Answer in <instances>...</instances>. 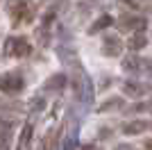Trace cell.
I'll use <instances>...</instances> for the list:
<instances>
[{"label": "cell", "instance_id": "obj_6", "mask_svg": "<svg viewBox=\"0 0 152 150\" xmlns=\"http://www.w3.org/2000/svg\"><path fill=\"white\" fill-rule=\"evenodd\" d=\"M64 87H66V75L59 73V75H52L50 80L45 82V87H43V89H45V91H61Z\"/></svg>", "mask_w": 152, "mask_h": 150}, {"label": "cell", "instance_id": "obj_14", "mask_svg": "<svg viewBox=\"0 0 152 150\" xmlns=\"http://www.w3.org/2000/svg\"><path fill=\"white\" fill-rule=\"evenodd\" d=\"M145 148H152V139H148V141H145Z\"/></svg>", "mask_w": 152, "mask_h": 150}, {"label": "cell", "instance_id": "obj_2", "mask_svg": "<svg viewBox=\"0 0 152 150\" xmlns=\"http://www.w3.org/2000/svg\"><path fill=\"white\" fill-rule=\"evenodd\" d=\"M32 52V46L25 37H9L5 41V55L7 57H27Z\"/></svg>", "mask_w": 152, "mask_h": 150}, {"label": "cell", "instance_id": "obj_13", "mask_svg": "<svg viewBox=\"0 0 152 150\" xmlns=\"http://www.w3.org/2000/svg\"><path fill=\"white\" fill-rule=\"evenodd\" d=\"M32 109H43V100H41V98H37L34 102H32Z\"/></svg>", "mask_w": 152, "mask_h": 150}, {"label": "cell", "instance_id": "obj_1", "mask_svg": "<svg viewBox=\"0 0 152 150\" xmlns=\"http://www.w3.org/2000/svg\"><path fill=\"white\" fill-rule=\"evenodd\" d=\"M9 16L14 25H27L37 16V7L32 0H9Z\"/></svg>", "mask_w": 152, "mask_h": 150}, {"label": "cell", "instance_id": "obj_11", "mask_svg": "<svg viewBox=\"0 0 152 150\" xmlns=\"http://www.w3.org/2000/svg\"><path fill=\"white\" fill-rule=\"evenodd\" d=\"M123 68H125V71H136V68H141V59H136V57H127L125 62H123Z\"/></svg>", "mask_w": 152, "mask_h": 150}, {"label": "cell", "instance_id": "obj_7", "mask_svg": "<svg viewBox=\"0 0 152 150\" xmlns=\"http://www.w3.org/2000/svg\"><path fill=\"white\" fill-rule=\"evenodd\" d=\"M148 127H150L148 121H134V123L123 125V132H125V134H139V132H145Z\"/></svg>", "mask_w": 152, "mask_h": 150}, {"label": "cell", "instance_id": "obj_12", "mask_svg": "<svg viewBox=\"0 0 152 150\" xmlns=\"http://www.w3.org/2000/svg\"><path fill=\"white\" fill-rule=\"evenodd\" d=\"M143 46H145V37H143V34H136V37L129 41V48L132 50H141Z\"/></svg>", "mask_w": 152, "mask_h": 150}, {"label": "cell", "instance_id": "obj_10", "mask_svg": "<svg viewBox=\"0 0 152 150\" xmlns=\"http://www.w3.org/2000/svg\"><path fill=\"white\" fill-rule=\"evenodd\" d=\"M30 139H32V125L27 123L25 127H23V137H20V148H27V146H30Z\"/></svg>", "mask_w": 152, "mask_h": 150}, {"label": "cell", "instance_id": "obj_4", "mask_svg": "<svg viewBox=\"0 0 152 150\" xmlns=\"http://www.w3.org/2000/svg\"><path fill=\"white\" fill-rule=\"evenodd\" d=\"M123 50V41L121 37H107L104 41H102V55L107 57H118Z\"/></svg>", "mask_w": 152, "mask_h": 150}, {"label": "cell", "instance_id": "obj_3", "mask_svg": "<svg viewBox=\"0 0 152 150\" xmlns=\"http://www.w3.org/2000/svg\"><path fill=\"white\" fill-rule=\"evenodd\" d=\"M23 87H25V82H23V77L18 73H2L0 75V91L2 93L16 96L23 91Z\"/></svg>", "mask_w": 152, "mask_h": 150}, {"label": "cell", "instance_id": "obj_8", "mask_svg": "<svg viewBox=\"0 0 152 150\" xmlns=\"http://www.w3.org/2000/svg\"><path fill=\"white\" fill-rule=\"evenodd\" d=\"M123 91H125L127 96H136V98H139V96H143L148 91V87L145 84H134V82H125V84H123Z\"/></svg>", "mask_w": 152, "mask_h": 150}, {"label": "cell", "instance_id": "obj_5", "mask_svg": "<svg viewBox=\"0 0 152 150\" xmlns=\"http://www.w3.org/2000/svg\"><path fill=\"white\" fill-rule=\"evenodd\" d=\"M121 27L123 30H143L145 27V18H139V16H123L121 18Z\"/></svg>", "mask_w": 152, "mask_h": 150}, {"label": "cell", "instance_id": "obj_9", "mask_svg": "<svg viewBox=\"0 0 152 150\" xmlns=\"http://www.w3.org/2000/svg\"><path fill=\"white\" fill-rule=\"evenodd\" d=\"M109 25H111V16H107V14H104V16H100V18L93 23V27H91L89 32H91V34H95V32L104 30V27H109Z\"/></svg>", "mask_w": 152, "mask_h": 150}]
</instances>
